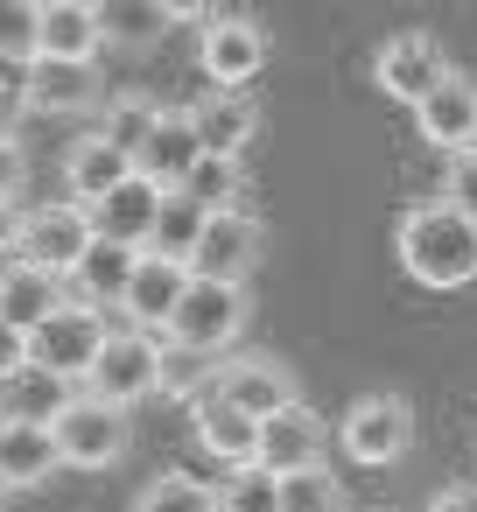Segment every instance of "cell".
Returning a JSON list of instances; mask_svg holds the SVG:
<instances>
[{
  "label": "cell",
  "instance_id": "obj_12",
  "mask_svg": "<svg viewBox=\"0 0 477 512\" xmlns=\"http://www.w3.org/2000/svg\"><path fill=\"white\" fill-rule=\"evenodd\" d=\"M253 463H260L267 477L316 470V463H323V414H309L302 400L281 407V414H267V421H260V449H253Z\"/></svg>",
  "mask_w": 477,
  "mask_h": 512
},
{
  "label": "cell",
  "instance_id": "obj_38",
  "mask_svg": "<svg viewBox=\"0 0 477 512\" xmlns=\"http://www.w3.org/2000/svg\"><path fill=\"white\" fill-rule=\"evenodd\" d=\"M29 365V330H15L8 316H0V379H15Z\"/></svg>",
  "mask_w": 477,
  "mask_h": 512
},
{
  "label": "cell",
  "instance_id": "obj_31",
  "mask_svg": "<svg viewBox=\"0 0 477 512\" xmlns=\"http://www.w3.org/2000/svg\"><path fill=\"white\" fill-rule=\"evenodd\" d=\"M169 29V15L155 0H99V36L106 43H155Z\"/></svg>",
  "mask_w": 477,
  "mask_h": 512
},
{
  "label": "cell",
  "instance_id": "obj_11",
  "mask_svg": "<svg viewBox=\"0 0 477 512\" xmlns=\"http://www.w3.org/2000/svg\"><path fill=\"white\" fill-rule=\"evenodd\" d=\"M218 393H225L232 407H246L253 421H267V414H281V407L302 400V393H295V372H288L281 358H267V351L225 358V365H218Z\"/></svg>",
  "mask_w": 477,
  "mask_h": 512
},
{
  "label": "cell",
  "instance_id": "obj_2",
  "mask_svg": "<svg viewBox=\"0 0 477 512\" xmlns=\"http://www.w3.org/2000/svg\"><path fill=\"white\" fill-rule=\"evenodd\" d=\"M113 337V316L106 309H85V302H64L57 316H43L36 330H29V365H43V372H57V379H71V386H85V372L99 365V344Z\"/></svg>",
  "mask_w": 477,
  "mask_h": 512
},
{
  "label": "cell",
  "instance_id": "obj_32",
  "mask_svg": "<svg viewBox=\"0 0 477 512\" xmlns=\"http://www.w3.org/2000/svg\"><path fill=\"white\" fill-rule=\"evenodd\" d=\"M155 120H162V106H155V99H141V92H120V99L106 106L99 134H106L113 148H127V155H141V141L155 134Z\"/></svg>",
  "mask_w": 477,
  "mask_h": 512
},
{
  "label": "cell",
  "instance_id": "obj_5",
  "mask_svg": "<svg viewBox=\"0 0 477 512\" xmlns=\"http://www.w3.org/2000/svg\"><path fill=\"white\" fill-rule=\"evenodd\" d=\"M50 435H57L64 470H113V463L127 456V407L78 393V400L50 421Z\"/></svg>",
  "mask_w": 477,
  "mask_h": 512
},
{
  "label": "cell",
  "instance_id": "obj_33",
  "mask_svg": "<svg viewBox=\"0 0 477 512\" xmlns=\"http://www.w3.org/2000/svg\"><path fill=\"white\" fill-rule=\"evenodd\" d=\"M218 512H281V477H267L260 463L225 470V484H218Z\"/></svg>",
  "mask_w": 477,
  "mask_h": 512
},
{
  "label": "cell",
  "instance_id": "obj_6",
  "mask_svg": "<svg viewBox=\"0 0 477 512\" xmlns=\"http://www.w3.org/2000/svg\"><path fill=\"white\" fill-rule=\"evenodd\" d=\"M337 442H344L351 463L386 470V463H400L407 442H414V407H407L400 393H365V400H351V414L337 421Z\"/></svg>",
  "mask_w": 477,
  "mask_h": 512
},
{
  "label": "cell",
  "instance_id": "obj_24",
  "mask_svg": "<svg viewBox=\"0 0 477 512\" xmlns=\"http://www.w3.org/2000/svg\"><path fill=\"white\" fill-rule=\"evenodd\" d=\"M85 386H71V379H57V372H43V365H22L15 379H0V421H57L71 400H78Z\"/></svg>",
  "mask_w": 477,
  "mask_h": 512
},
{
  "label": "cell",
  "instance_id": "obj_20",
  "mask_svg": "<svg viewBox=\"0 0 477 512\" xmlns=\"http://www.w3.org/2000/svg\"><path fill=\"white\" fill-rule=\"evenodd\" d=\"M134 176V155L127 148H113L106 134H85V141H71V155H64V183H71V204H99L106 190H120Z\"/></svg>",
  "mask_w": 477,
  "mask_h": 512
},
{
  "label": "cell",
  "instance_id": "obj_28",
  "mask_svg": "<svg viewBox=\"0 0 477 512\" xmlns=\"http://www.w3.org/2000/svg\"><path fill=\"white\" fill-rule=\"evenodd\" d=\"M183 197L204 204V211H246V204H239V197H246V169H239V155H204V162L183 176Z\"/></svg>",
  "mask_w": 477,
  "mask_h": 512
},
{
  "label": "cell",
  "instance_id": "obj_16",
  "mask_svg": "<svg viewBox=\"0 0 477 512\" xmlns=\"http://www.w3.org/2000/svg\"><path fill=\"white\" fill-rule=\"evenodd\" d=\"M190 428H197V449H204V456H218L225 470L253 463V449H260V421H253L246 407H232L218 386L190 407Z\"/></svg>",
  "mask_w": 477,
  "mask_h": 512
},
{
  "label": "cell",
  "instance_id": "obj_40",
  "mask_svg": "<svg viewBox=\"0 0 477 512\" xmlns=\"http://www.w3.org/2000/svg\"><path fill=\"white\" fill-rule=\"evenodd\" d=\"M428 512H477V484H442L428 498Z\"/></svg>",
  "mask_w": 477,
  "mask_h": 512
},
{
  "label": "cell",
  "instance_id": "obj_7",
  "mask_svg": "<svg viewBox=\"0 0 477 512\" xmlns=\"http://www.w3.org/2000/svg\"><path fill=\"white\" fill-rule=\"evenodd\" d=\"M267 253V232L253 211H211L197 253H190V281H225V288H246V274L260 267Z\"/></svg>",
  "mask_w": 477,
  "mask_h": 512
},
{
  "label": "cell",
  "instance_id": "obj_4",
  "mask_svg": "<svg viewBox=\"0 0 477 512\" xmlns=\"http://www.w3.org/2000/svg\"><path fill=\"white\" fill-rule=\"evenodd\" d=\"M155 372H162V337L120 323V330L99 344V365L85 372V393H92V400H113V407H134V400L155 393Z\"/></svg>",
  "mask_w": 477,
  "mask_h": 512
},
{
  "label": "cell",
  "instance_id": "obj_39",
  "mask_svg": "<svg viewBox=\"0 0 477 512\" xmlns=\"http://www.w3.org/2000/svg\"><path fill=\"white\" fill-rule=\"evenodd\" d=\"M22 232H29V211L0 204V260H22Z\"/></svg>",
  "mask_w": 477,
  "mask_h": 512
},
{
  "label": "cell",
  "instance_id": "obj_41",
  "mask_svg": "<svg viewBox=\"0 0 477 512\" xmlns=\"http://www.w3.org/2000/svg\"><path fill=\"white\" fill-rule=\"evenodd\" d=\"M155 8H162L169 22H211V8H218V0H155Z\"/></svg>",
  "mask_w": 477,
  "mask_h": 512
},
{
  "label": "cell",
  "instance_id": "obj_14",
  "mask_svg": "<svg viewBox=\"0 0 477 512\" xmlns=\"http://www.w3.org/2000/svg\"><path fill=\"white\" fill-rule=\"evenodd\" d=\"M183 288H190V267L183 260H162V253H141V267H134V281H127V302H120V316L134 323V330H169V316H176V302H183Z\"/></svg>",
  "mask_w": 477,
  "mask_h": 512
},
{
  "label": "cell",
  "instance_id": "obj_21",
  "mask_svg": "<svg viewBox=\"0 0 477 512\" xmlns=\"http://www.w3.org/2000/svg\"><path fill=\"white\" fill-rule=\"evenodd\" d=\"M134 267H141V253L92 239V253L78 260V274L64 281V295H71V302H85V309H106V316H113V309L127 302V281H134Z\"/></svg>",
  "mask_w": 477,
  "mask_h": 512
},
{
  "label": "cell",
  "instance_id": "obj_10",
  "mask_svg": "<svg viewBox=\"0 0 477 512\" xmlns=\"http://www.w3.org/2000/svg\"><path fill=\"white\" fill-rule=\"evenodd\" d=\"M372 78H379V92H386V99H400V106H421V99H428V92L449 78V57H442V43H435V36H421V29H400V36L379 50Z\"/></svg>",
  "mask_w": 477,
  "mask_h": 512
},
{
  "label": "cell",
  "instance_id": "obj_43",
  "mask_svg": "<svg viewBox=\"0 0 477 512\" xmlns=\"http://www.w3.org/2000/svg\"><path fill=\"white\" fill-rule=\"evenodd\" d=\"M470 148H477V141H470Z\"/></svg>",
  "mask_w": 477,
  "mask_h": 512
},
{
  "label": "cell",
  "instance_id": "obj_18",
  "mask_svg": "<svg viewBox=\"0 0 477 512\" xmlns=\"http://www.w3.org/2000/svg\"><path fill=\"white\" fill-rule=\"evenodd\" d=\"M99 0H43V50L50 64H99Z\"/></svg>",
  "mask_w": 477,
  "mask_h": 512
},
{
  "label": "cell",
  "instance_id": "obj_37",
  "mask_svg": "<svg viewBox=\"0 0 477 512\" xmlns=\"http://www.w3.org/2000/svg\"><path fill=\"white\" fill-rule=\"evenodd\" d=\"M22 190H29V155L22 141H0V204H22Z\"/></svg>",
  "mask_w": 477,
  "mask_h": 512
},
{
  "label": "cell",
  "instance_id": "obj_1",
  "mask_svg": "<svg viewBox=\"0 0 477 512\" xmlns=\"http://www.w3.org/2000/svg\"><path fill=\"white\" fill-rule=\"evenodd\" d=\"M393 246L421 288H470L477 281V218H463L456 204H414L400 218Z\"/></svg>",
  "mask_w": 477,
  "mask_h": 512
},
{
  "label": "cell",
  "instance_id": "obj_36",
  "mask_svg": "<svg viewBox=\"0 0 477 512\" xmlns=\"http://www.w3.org/2000/svg\"><path fill=\"white\" fill-rule=\"evenodd\" d=\"M29 85L22 78H0V141H22V120H29Z\"/></svg>",
  "mask_w": 477,
  "mask_h": 512
},
{
  "label": "cell",
  "instance_id": "obj_27",
  "mask_svg": "<svg viewBox=\"0 0 477 512\" xmlns=\"http://www.w3.org/2000/svg\"><path fill=\"white\" fill-rule=\"evenodd\" d=\"M204 225H211V211H204V204H190L183 190H162V211H155V246H148V253H162V260H183V267H190V253H197Z\"/></svg>",
  "mask_w": 477,
  "mask_h": 512
},
{
  "label": "cell",
  "instance_id": "obj_15",
  "mask_svg": "<svg viewBox=\"0 0 477 512\" xmlns=\"http://www.w3.org/2000/svg\"><path fill=\"white\" fill-rule=\"evenodd\" d=\"M414 127H421V141H428V148L463 155V148L477 141V85H470L463 71H449V78L414 106Z\"/></svg>",
  "mask_w": 477,
  "mask_h": 512
},
{
  "label": "cell",
  "instance_id": "obj_17",
  "mask_svg": "<svg viewBox=\"0 0 477 512\" xmlns=\"http://www.w3.org/2000/svg\"><path fill=\"white\" fill-rule=\"evenodd\" d=\"M197 162H204V141H197L190 113H162L155 134H148L141 155H134V176H148L155 190H183V176H190Z\"/></svg>",
  "mask_w": 477,
  "mask_h": 512
},
{
  "label": "cell",
  "instance_id": "obj_13",
  "mask_svg": "<svg viewBox=\"0 0 477 512\" xmlns=\"http://www.w3.org/2000/svg\"><path fill=\"white\" fill-rule=\"evenodd\" d=\"M155 211H162V190L148 176H127L120 190H106L92 204V232L106 246H127V253H148L155 246Z\"/></svg>",
  "mask_w": 477,
  "mask_h": 512
},
{
  "label": "cell",
  "instance_id": "obj_25",
  "mask_svg": "<svg viewBox=\"0 0 477 512\" xmlns=\"http://www.w3.org/2000/svg\"><path fill=\"white\" fill-rule=\"evenodd\" d=\"M22 85H29V106H36V113H78V106H92V92H99L92 64H50V57H36Z\"/></svg>",
  "mask_w": 477,
  "mask_h": 512
},
{
  "label": "cell",
  "instance_id": "obj_42",
  "mask_svg": "<svg viewBox=\"0 0 477 512\" xmlns=\"http://www.w3.org/2000/svg\"><path fill=\"white\" fill-rule=\"evenodd\" d=\"M8 498H15V484H8V477H0V512H8Z\"/></svg>",
  "mask_w": 477,
  "mask_h": 512
},
{
  "label": "cell",
  "instance_id": "obj_9",
  "mask_svg": "<svg viewBox=\"0 0 477 512\" xmlns=\"http://www.w3.org/2000/svg\"><path fill=\"white\" fill-rule=\"evenodd\" d=\"M197 64H204V78L218 92H239V85H253L267 71V29L246 22V15H211V29L197 43Z\"/></svg>",
  "mask_w": 477,
  "mask_h": 512
},
{
  "label": "cell",
  "instance_id": "obj_29",
  "mask_svg": "<svg viewBox=\"0 0 477 512\" xmlns=\"http://www.w3.org/2000/svg\"><path fill=\"white\" fill-rule=\"evenodd\" d=\"M134 512H218V484H204V477H190V470H162V477L141 491Z\"/></svg>",
  "mask_w": 477,
  "mask_h": 512
},
{
  "label": "cell",
  "instance_id": "obj_34",
  "mask_svg": "<svg viewBox=\"0 0 477 512\" xmlns=\"http://www.w3.org/2000/svg\"><path fill=\"white\" fill-rule=\"evenodd\" d=\"M281 512H344V484L323 463L295 470V477H281Z\"/></svg>",
  "mask_w": 477,
  "mask_h": 512
},
{
  "label": "cell",
  "instance_id": "obj_22",
  "mask_svg": "<svg viewBox=\"0 0 477 512\" xmlns=\"http://www.w3.org/2000/svg\"><path fill=\"white\" fill-rule=\"evenodd\" d=\"M190 127H197L204 155H239V148L260 134V106H253L246 92H204V99L190 106Z\"/></svg>",
  "mask_w": 477,
  "mask_h": 512
},
{
  "label": "cell",
  "instance_id": "obj_35",
  "mask_svg": "<svg viewBox=\"0 0 477 512\" xmlns=\"http://www.w3.org/2000/svg\"><path fill=\"white\" fill-rule=\"evenodd\" d=\"M442 204H456L463 218H477V148L449 155V176H442Z\"/></svg>",
  "mask_w": 477,
  "mask_h": 512
},
{
  "label": "cell",
  "instance_id": "obj_30",
  "mask_svg": "<svg viewBox=\"0 0 477 512\" xmlns=\"http://www.w3.org/2000/svg\"><path fill=\"white\" fill-rule=\"evenodd\" d=\"M43 50V0H0V64H36Z\"/></svg>",
  "mask_w": 477,
  "mask_h": 512
},
{
  "label": "cell",
  "instance_id": "obj_19",
  "mask_svg": "<svg viewBox=\"0 0 477 512\" xmlns=\"http://www.w3.org/2000/svg\"><path fill=\"white\" fill-rule=\"evenodd\" d=\"M64 470L57 456V435L43 421H0V477H8L15 491H36Z\"/></svg>",
  "mask_w": 477,
  "mask_h": 512
},
{
  "label": "cell",
  "instance_id": "obj_26",
  "mask_svg": "<svg viewBox=\"0 0 477 512\" xmlns=\"http://www.w3.org/2000/svg\"><path fill=\"white\" fill-rule=\"evenodd\" d=\"M218 365H225V358H211V351H190V344H169V337H162V372H155V393H162V400L197 407V400L218 386Z\"/></svg>",
  "mask_w": 477,
  "mask_h": 512
},
{
  "label": "cell",
  "instance_id": "obj_8",
  "mask_svg": "<svg viewBox=\"0 0 477 512\" xmlns=\"http://www.w3.org/2000/svg\"><path fill=\"white\" fill-rule=\"evenodd\" d=\"M92 211L85 204H43V211H29V232H22V260L29 267H43V274H57V281H71L78 274V260L92 253Z\"/></svg>",
  "mask_w": 477,
  "mask_h": 512
},
{
  "label": "cell",
  "instance_id": "obj_23",
  "mask_svg": "<svg viewBox=\"0 0 477 512\" xmlns=\"http://www.w3.org/2000/svg\"><path fill=\"white\" fill-rule=\"evenodd\" d=\"M64 302H71V295H64L57 274L29 267V260H8V267H0V316H8L15 330H36V323L57 316Z\"/></svg>",
  "mask_w": 477,
  "mask_h": 512
},
{
  "label": "cell",
  "instance_id": "obj_3",
  "mask_svg": "<svg viewBox=\"0 0 477 512\" xmlns=\"http://www.w3.org/2000/svg\"><path fill=\"white\" fill-rule=\"evenodd\" d=\"M239 330H246V288H225V281H190L162 337H169V344H190V351L225 358V351L239 344Z\"/></svg>",
  "mask_w": 477,
  "mask_h": 512
}]
</instances>
